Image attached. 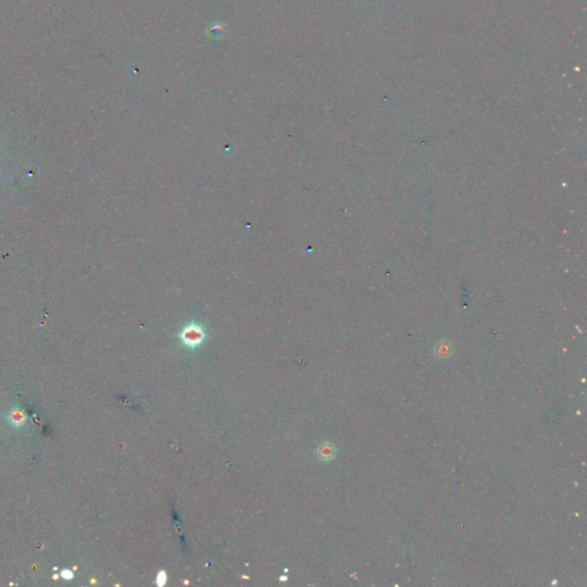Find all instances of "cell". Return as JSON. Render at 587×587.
Instances as JSON below:
<instances>
[{
  "label": "cell",
  "mask_w": 587,
  "mask_h": 587,
  "mask_svg": "<svg viewBox=\"0 0 587 587\" xmlns=\"http://www.w3.org/2000/svg\"><path fill=\"white\" fill-rule=\"evenodd\" d=\"M181 336L182 341L189 346H197L201 343L203 340L202 330L197 327V326H190V327L186 328L183 330Z\"/></svg>",
  "instance_id": "cell-1"
},
{
  "label": "cell",
  "mask_w": 587,
  "mask_h": 587,
  "mask_svg": "<svg viewBox=\"0 0 587 587\" xmlns=\"http://www.w3.org/2000/svg\"><path fill=\"white\" fill-rule=\"evenodd\" d=\"M26 413H24V411L19 409V407H16V409L12 410L10 412V415H8V420H10V423L12 426L14 427H21L23 426L24 423H26Z\"/></svg>",
  "instance_id": "cell-2"
},
{
  "label": "cell",
  "mask_w": 587,
  "mask_h": 587,
  "mask_svg": "<svg viewBox=\"0 0 587 587\" xmlns=\"http://www.w3.org/2000/svg\"><path fill=\"white\" fill-rule=\"evenodd\" d=\"M435 352L439 358H448L452 354V348L448 343H439L435 349Z\"/></svg>",
  "instance_id": "cell-3"
},
{
  "label": "cell",
  "mask_w": 587,
  "mask_h": 587,
  "mask_svg": "<svg viewBox=\"0 0 587 587\" xmlns=\"http://www.w3.org/2000/svg\"><path fill=\"white\" fill-rule=\"evenodd\" d=\"M61 576L63 577V579L70 580L73 578V573L70 571V570H63V571L61 572Z\"/></svg>",
  "instance_id": "cell-4"
}]
</instances>
